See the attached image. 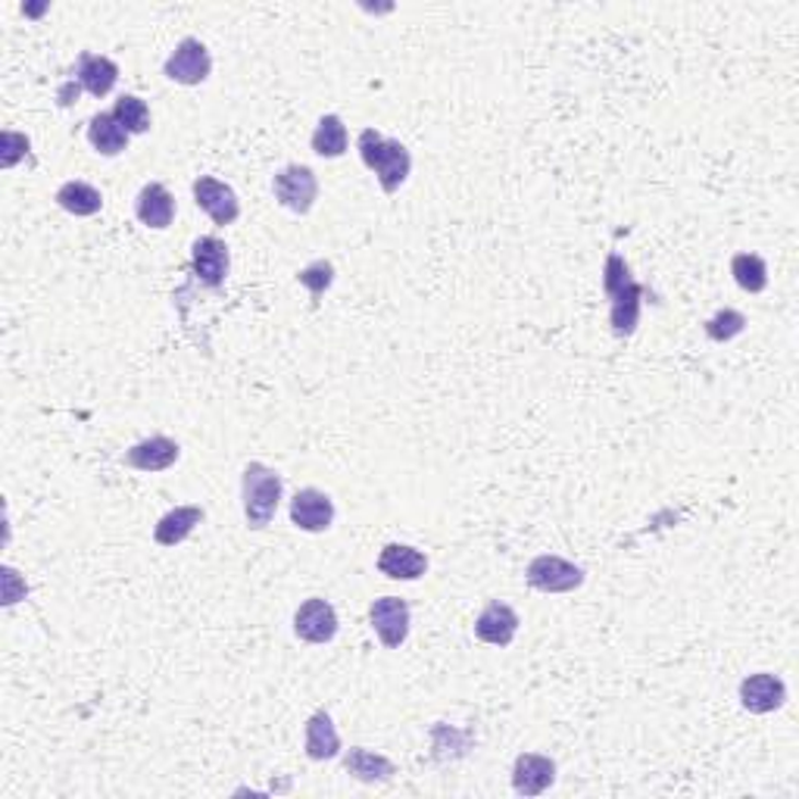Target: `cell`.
Wrapping results in <instances>:
<instances>
[{
    "label": "cell",
    "instance_id": "ac0fdd59",
    "mask_svg": "<svg viewBox=\"0 0 799 799\" xmlns=\"http://www.w3.org/2000/svg\"><path fill=\"white\" fill-rule=\"evenodd\" d=\"M75 79H79V85L85 87L87 94L107 97L109 91L116 87V82H119V66L107 60V57H97V54H82Z\"/></svg>",
    "mask_w": 799,
    "mask_h": 799
},
{
    "label": "cell",
    "instance_id": "4316f807",
    "mask_svg": "<svg viewBox=\"0 0 799 799\" xmlns=\"http://www.w3.org/2000/svg\"><path fill=\"white\" fill-rule=\"evenodd\" d=\"M747 328V316L743 313H737V309H721V313H715L713 319L706 322V334L718 341V344H725V341H735L737 334Z\"/></svg>",
    "mask_w": 799,
    "mask_h": 799
},
{
    "label": "cell",
    "instance_id": "7c38bea8",
    "mask_svg": "<svg viewBox=\"0 0 799 799\" xmlns=\"http://www.w3.org/2000/svg\"><path fill=\"white\" fill-rule=\"evenodd\" d=\"M556 780V762L540 753H521L513 768V787L519 797H540Z\"/></svg>",
    "mask_w": 799,
    "mask_h": 799
},
{
    "label": "cell",
    "instance_id": "8fae6325",
    "mask_svg": "<svg viewBox=\"0 0 799 799\" xmlns=\"http://www.w3.org/2000/svg\"><path fill=\"white\" fill-rule=\"evenodd\" d=\"M784 700H787V688H784L778 674L759 671V674H750L740 684V703H743V709H750L753 715L775 713V709L784 706Z\"/></svg>",
    "mask_w": 799,
    "mask_h": 799
},
{
    "label": "cell",
    "instance_id": "d6986e66",
    "mask_svg": "<svg viewBox=\"0 0 799 799\" xmlns=\"http://www.w3.org/2000/svg\"><path fill=\"white\" fill-rule=\"evenodd\" d=\"M200 521H203V509H200V506H178V509L166 513L163 519L156 521L153 540H156L160 547H178L181 540L195 531Z\"/></svg>",
    "mask_w": 799,
    "mask_h": 799
},
{
    "label": "cell",
    "instance_id": "6da1fadb",
    "mask_svg": "<svg viewBox=\"0 0 799 799\" xmlns=\"http://www.w3.org/2000/svg\"><path fill=\"white\" fill-rule=\"evenodd\" d=\"M603 287L606 294H609V301H612V316H609L612 331H615L619 338H631L634 328H637V322H641L644 287L631 279V269H627V262L622 260L619 254H612V257L606 260Z\"/></svg>",
    "mask_w": 799,
    "mask_h": 799
},
{
    "label": "cell",
    "instance_id": "ffe728a7",
    "mask_svg": "<svg viewBox=\"0 0 799 799\" xmlns=\"http://www.w3.org/2000/svg\"><path fill=\"white\" fill-rule=\"evenodd\" d=\"M341 753V737L334 731V721L328 713H316L306 721V756L325 762Z\"/></svg>",
    "mask_w": 799,
    "mask_h": 799
},
{
    "label": "cell",
    "instance_id": "f1b7e54d",
    "mask_svg": "<svg viewBox=\"0 0 799 799\" xmlns=\"http://www.w3.org/2000/svg\"><path fill=\"white\" fill-rule=\"evenodd\" d=\"M28 153V138L20 131H3L0 134V166L3 169H13L22 156Z\"/></svg>",
    "mask_w": 799,
    "mask_h": 799
},
{
    "label": "cell",
    "instance_id": "277c9868",
    "mask_svg": "<svg viewBox=\"0 0 799 799\" xmlns=\"http://www.w3.org/2000/svg\"><path fill=\"white\" fill-rule=\"evenodd\" d=\"M525 578L540 594H568L584 584V568L562 556H538V560H531Z\"/></svg>",
    "mask_w": 799,
    "mask_h": 799
},
{
    "label": "cell",
    "instance_id": "603a6c76",
    "mask_svg": "<svg viewBox=\"0 0 799 799\" xmlns=\"http://www.w3.org/2000/svg\"><path fill=\"white\" fill-rule=\"evenodd\" d=\"M57 203L63 207L66 213L72 216H94L101 213L104 207V197L94 185H85V181H66L63 188L57 191Z\"/></svg>",
    "mask_w": 799,
    "mask_h": 799
},
{
    "label": "cell",
    "instance_id": "30bf717a",
    "mask_svg": "<svg viewBox=\"0 0 799 799\" xmlns=\"http://www.w3.org/2000/svg\"><path fill=\"white\" fill-rule=\"evenodd\" d=\"M294 631L306 644H328L338 634V612L328 600H306L294 615Z\"/></svg>",
    "mask_w": 799,
    "mask_h": 799
},
{
    "label": "cell",
    "instance_id": "cb8c5ba5",
    "mask_svg": "<svg viewBox=\"0 0 799 799\" xmlns=\"http://www.w3.org/2000/svg\"><path fill=\"white\" fill-rule=\"evenodd\" d=\"M313 151L325 160H338L346 151V126L341 116H322L313 131Z\"/></svg>",
    "mask_w": 799,
    "mask_h": 799
},
{
    "label": "cell",
    "instance_id": "e0dca14e",
    "mask_svg": "<svg viewBox=\"0 0 799 799\" xmlns=\"http://www.w3.org/2000/svg\"><path fill=\"white\" fill-rule=\"evenodd\" d=\"M134 216L151 228H169L175 219V197L166 191V185L151 181L141 188V195L134 200Z\"/></svg>",
    "mask_w": 799,
    "mask_h": 799
},
{
    "label": "cell",
    "instance_id": "7402d4cb",
    "mask_svg": "<svg viewBox=\"0 0 799 799\" xmlns=\"http://www.w3.org/2000/svg\"><path fill=\"white\" fill-rule=\"evenodd\" d=\"M344 768L363 784H381V780H390V775H393V762L390 759L378 756L372 750H363V747H353L346 753Z\"/></svg>",
    "mask_w": 799,
    "mask_h": 799
},
{
    "label": "cell",
    "instance_id": "ba28073f",
    "mask_svg": "<svg viewBox=\"0 0 799 799\" xmlns=\"http://www.w3.org/2000/svg\"><path fill=\"white\" fill-rule=\"evenodd\" d=\"M195 200L197 207L213 219L216 225H232L240 216L238 195L225 181L210 178V175H200L195 181Z\"/></svg>",
    "mask_w": 799,
    "mask_h": 799
},
{
    "label": "cell",
    "instance_id": "3957f363",
    "mask_svg": "<svg viewBox=\"0 0 799 799\" xmlns=\"http://www.w3.org/2000/svg\"><path fill=\"white\" fill-rule=\"evenodd\" d=\"M281 503V475L275 469L250 462L244 469V516L254 531H262L275 519Z\"/></svg>",
    "mask_w": 799,
    "mask_h": 799
},
{
    "label": "cell",
    "instance_id": "9c48e42d",
    "mask_svg": "<svg viewBox=\"0 0 799 799\" xmlns=\"http://www.w3.org/2000/svg\"><path fill=\"white\" fill-rule=\"evenodd\" d=\"M291 521L301 528V531H309V534H322L331 528L334 521V503L328 494L316 491V487H303L294 494L291 500Z\"/></svg>",
    "mask_w": 799,
    "mask_h": 799
},
{
    "label": "cell",
    "instance_id": "83f0119b",
    "mask_svg": "<svg viewBox=\"0 0 799 799\" xmlns=\"http://www.w3.org/2000/svg\"><path fill=\"white\" fill-rule=\"evenodd\" d=\"M297 279H301V284H306V287H309V294L319 301L325 291L331 287V281H334V266L325 260L313 262V266H306V269H303Z\"/></svg>",
    "mask_w": 799,
    "mask_h": 799
},
{
    "label": "cell",
    "instance_id": "484cf974",
    "mask_svg": "<svg viewBox=\"0 0 799 799\" xmlns=\"http://www.w3.org/2000/svg\"><path fill=\"white\" fill-rule=\"evenodd\" d=\"M113 116H116V122L129 131V134H144V131L151 129V109H148V104L141 97H134V94H122L116 101Z\"/></svg>",
    "mask_w": 799,
    "mask_h": 799
},
{
    "label": "cell",
    "instance_id": "2e32d148",
    "mask_svg": "<svg viewBox=\"0 0 799 799\" xmlns=\"http://www.w3.org/2000/svg\"><path fill=\"white\" fill-rule=\"evenodd\" d=\"M228 247L213 235L200 238L195 244V254H191V266H195V275L207 287H219L225 275H228Z\"/></svg>",
    "mask_w": 799,
    "mask_h": 799
},
{
    "label": "cell",
    "instance_id": "5bb4252c",
    "mask_svg": "<svg viewBox=\"0 0 799 799\" xmlns=\"http://www.w3.org/2000/svg\"><path fill=\"white\" fill-rule=\"evenodd\" d=\"M519 634V615L506 603H491L475 622V637L491 647H509Z\"/></svg>",
    "mask_w": 799,
    "mask_h": 799
},
{
    "label": "cell",
    "instance_id": "52a82bcc",
    "mask_svg": "<svg viewBox=\"0 0 799 799\" xmlns=\"http://www.w3.org/2000/svg\"><path fill=\"white\" fill-rule=\"evenodd\" d=\"M210 69H213V60H210V50L197 38H185L173 50V57L166 60V75L178 82V85H200L210 79Z\"/></svg>",
    "mask_w": 799,
    "mask_h": 799
},
{
    "label": "cell",
    "instance_id": "5b68a950",
    "mask_svg": "<svg viewBox=\"0 0 799 799\" xmlns=\"http://www.w3.org/2000/svg\"><path fill=\"white\" fill-rule=\"evenodd\" d=\"M272 191H275V200L281 207L306 216L319 197V181H316V173L309 166H284L272 181Z\"/></svg>",
    "mask_w": 799,
    "mask_h": 799
},
{
    "label": "cell",
    "instance_id": "44dd1931",
    "mask_svg": "<svg viewBox=\"0 0 799 799\" xmlns=\"http://www.w3.org/2000/svg\"><path fill=\"white\" fill-rule=\"evenodd\" d=\"M87 141H91V148L97 153L116 156V153H122L129 148V131L116 122L113 113H101V116H94L91 126H87Z\"/></svg>",
    "mask_w": 799,
    "mask_h": 799
},
{
    "label": "cell",
    "instance_id": "4fadbf2b",
    "mask_svg": "<svg viewBox=\"0 0 799 799\" xmlns=\"http://www.w3.org/2000/svg\"><path fill=\"white\" fill-rule=\"evenodd\" d=\"M178 444L169 440V437H163V434H156V437H148V440H141V444H134L131 450H126L122 456V466H129V469H138V472H166L169 466L178 462Z\"/></svg>",
    "mask_w": 799,
    "mask_h": 799
},
{
    "label": "cell",
    "instance_id": "7a4b0ae2",
    "mask_svg": "<svg viewBox=\"0 0 799 799\" xmlns=\"http://www.w3.org/2000/svg\"><path fill=\"white\" fill-rule=\"evenodd\" d=\"M360 156H363L368 169L378 175L385 195L400 191V185L407 181V175L412 169L410 151L400 141H388L385 134H378L375 129L360 131Z\"/></svg>",
    "mask_w": 799,
    "mask_h": 799
},
{
    "label": "cell",
    "instance_id": "d4e9b609",
    "mask_svg": "<svg viewBox=\"0 0 799 799\" xmlns=\"http://www.w3.org/2000/svg\"><path fill=\"white\" fill-rule=\"evenodd\" d=\"M731 272H735L737 284L750 294H759L768 287V266L756 254H737L731 260Z\"/></svg>",
    "mask_w": 799,
    "mask_h": 799
},
{
    "label": "cell",
    "instance_id": "f546056e",
    "mask_svg": "<svg viewBox=\"0 0 799 799\" xmlns=\"http://www.w3.org/2000/svg\"><path fill=\"white\" fill-rule=\"evenodd\" d=\"M25 594H28V587L20 578V572L7 565L3 568V606L20 603V600H25Z\"/></svg>",
    "mask_w": 799,
    "mask_h": 799
},
{
    "label": "cell",
    "instance_id": "8992f818",
    "mask_svg": "<svg viewBox=\"0 0 799 799\" xmlns=\"http://www.w3.org/2000/svg\"><path fill=\"white\" fill-rule=\"evenodd\" d=\"M368 622L388 649H400L410 637V603L400 597H381L368 609Z\"/></svg>",
    "mask_w": 799,
    "mask_h": 799
},
{
    "label": "cell",
    "instance_id": "9a60e30c",
    "mask_svg": "<svg viewBox=\"0 0 799 799\" xmlns=\"http://www.w3.org/2000/svg\"><path fill=\"white\" fill-rule=\"evenodd\" d=\"M378 572L393 578V581H415V578H422L428 572V560L415 547L390 543V547L381 550V556H378Z\"/></svg>",
    "mask_w": 799,
    "mask_h": 799
}]
</instances>
